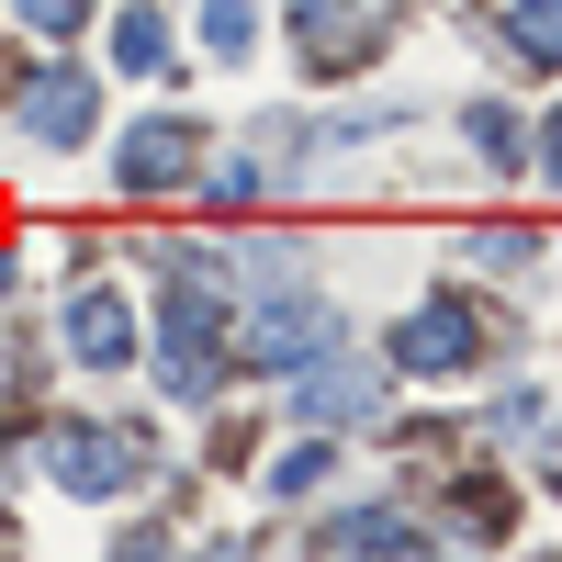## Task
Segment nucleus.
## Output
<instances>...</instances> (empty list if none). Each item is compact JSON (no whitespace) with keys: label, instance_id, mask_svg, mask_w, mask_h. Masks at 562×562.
<instances>
[{"label":"nucleus","instance_id":"nucleus-6","mask_svg":"<svg viewBox=\"0 0 562 562\" xmlns=\"http://www.w3.org/2000/svg\"><path fill=\"white\" fill-rule=\"evenodd\" d=\"M124 461H135V450H124V439H102V428H68V439H57V473H68L79 495H124V484H135Z\"/></svg>","mask_w":562,"mask_h":562},{"label":"nucleus","instance_id":"nucleus-2","mask_svg":"<svg viewBox=\"0 0 562 562\" xmlns=\"http://www.w3.org/2000/svg\"><path fill=\"white\" fill-rule=\"evenodd\" d=\"M293 12H304V57L315 68H349V57H371V34H383L394 0H293Z\"/></svg>","mask_w":562,"mask_h":562},{"label":"nucleus","instance_id":"nucleus-1","mask_svg":"<svg viewBox=\"0 0 562 562\" xmlns=\"http://www.w3.org/2000/svg\"><path fill=\"white\" fill-rule=\"evenodd\" d=\"M214 360H225V281L192 270V259H169V394H214Z\"/></svg>","mask_w":562,"mask_h":562},{"label":"nucleus","instance_id":"nucleus-8","mask_svg":"<svg viewBox=\"0 0 562 562\" xmlns=\"http://www.w3.org/2000/svg\"><path fill=\"white\" fill-rule=\"evenodd\" d=\"M23 113H34V135H45V147H79V124H90V79H45Z\"/></svg>","mask_w":562,"mask_h":562},{"label":"nucleus","instance_id":"nucleus-5","mask_svg":"<svg viewBox=\"0 0 562 562\" xmlns=\"http://www.w3.org/2000/svg\"><path fill=\"white\" fill-rule=\"evenodd\" d=\"M394 360H405V371H450V360H473V304H428L416 326H394Z\"/></svg>","mask_w":562,"mask_h":562},{"label":"nucleus","instance_id":"nucleus-16","mask_svg":"<svg viewBox=\"0 0 562 562\" xmlns=\"http://www.w3.org/2000/svg\"><path fill=\"white\" fill-rule=\"evenodd\" d=\"M0 281H12V259H0Z\"/></svg>","mask_w":562,"mask_h":562},{"label":"nucleus","instance_id":"nucleus-11","mask_svg":"<svg viewBox=\"0 0 562 562\" xmlns=\"http://www.w3.org/2000/svg\"><path fill=\"white\" fill-rule=\"evenodd\" d=\"M113 57H124V68H169V34H158V12H124Z\"/></svg>","mask_w":562,"mask_h":562},{"label":"nucleus","instance_id":"nucleus-3","mask_svg":"<svg viewBox=\"0 0 562 562\" xmlns=\"http://www.w3.org/2000/svg\"><path fill=\"white\" fill-rule=\"evenodd\" d=\"M192 158H203V124H192V113H169V124H135L113 169H124V192H158V180H180Z\"/></svg>","mask_w":562,"mask_h":562},{"label":"nucleus","instance_id":"nucleus-7","mask_svg":"<svg viewBox=\"0 0 562 562\" xmlns=\"http://www.w3.org/2000/svg\"><path fill=\"white\" fill-rule=\"evenodd\" d=\"M326 338V304H259V326H248V360H293V349H315Z\"/></svg>","mask_w":562,"mask_h":562},{"label":"nucleus","instance_id":"nucleus-4","mask_svg":"<svg viewBox=\"0 0 562 562\" xmlns=\"http://www.w3.org/2000/svg\"><path fill=\"white\" fill-rule=\"evenodd\" d=\"M68 349H79L90 371H124V360H135V315H124V293H79V304H68Z\"/></svg>","mask_w":562,"mask_h":562},{"label":"nucleus","instance_id":"nucleus-12","mask_svg":"<svg viewBox=\"0 0 562 562\" xmlns=\"http://www.w3.org/2000/svg\"><path fill=\"white\" fill-rule=\"evenodd\" d=\"M203 23H214V57H248V0H214Z\"/></svg>","mask_w":562,"mask_h":562},{"label":"nucleus","instance_id":"nucleus-15","mask_svg":"<svg viewBox=\"0 0 562 562\" xmlns=\"http://www.w3.org/2000/svg\"><path fill=\"white\" fill-rule=\"evenodd\" d=\"M540 169H551V180H562V113H551V124H540Z\"/></svg>","mask_w":562,"mask_h":562},{"label":"nucleus","instance_id":"nucleus-9","mask_svg":"<svg viewBox=\"0 0 562 562\" xmlns=\"http://www.w3.org/2000/svg\"><path fill=\"white\" fill-rule=\"evenodd\" d=\"M293 405H304V416H371V405H383V383H360V371H304Z\"/></svg>","mask_w":562,"mask_h":562},{"label":"nucleus","instance_id":"nucleus-14","mask_svg":"<svg viewBox=\"0 0 562 562\" xmlns=\"http://www.w3.org/2000/svg\"><path fill=\"white\" fill-rule=\"evenodd\" d=\"M315 473H326V450H315V439H304V450H281V473H270V484H281V495H304V484H315Z\"/></svg>","mask_w":562,"mask_h":562},{"label":"nucleus","instance_id":"nucleus-13","mask_svg":"<svg viewBox=\"0 0 562 562\" xmlns=\"http://www.w3.org/2000/svg\"><path fill=\"white\" fill-rule=\"evenodd\" d=\"M12 12H23L34 34H79V0H12Z\"/></svg>","mask_w":562,"mask_h":562},{"label":"nucleus","instance_id":"nucleus-10","mask_svg":"<svg viewBox=\"0 0 562 562\" xmlns=\"http://www.w3.org/2000/svg\"><path fill=\"white\" fill-rule=\"evenodd\" d=\"M506 45H518V57H562V0H518V12H506Z\"/></svg>","mask_w":562,"mask_h":562}]
</instances>
